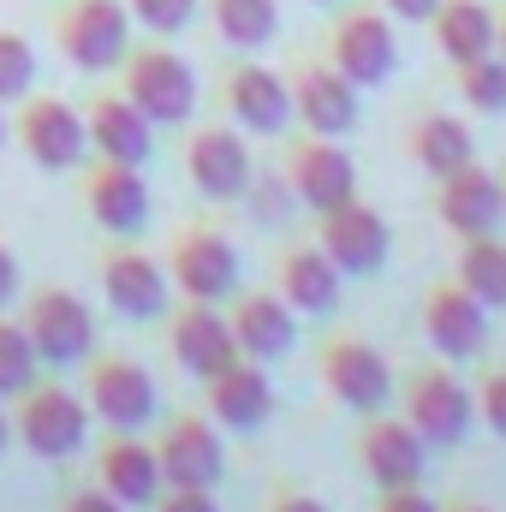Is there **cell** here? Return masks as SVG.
<instances>
[{
	"mask_svg": "<svg viewBox=\"0 0 506 512\" xmlns=\"http://www.w3.org/2000/svg\"><path fill=\"white\" fill-rule=\"evenodd\" d=\"M12 435L36 453V459H72L90 435V399H78L72 387L60 382H30L18 393V417H12Z\"/></svg>",
	"mask_w": 506,
	"mask_h": 512,
	"instance_id": "6da1fadb",
	"label": "cell"
},
{
	"mask_svg": "<svg viewBox=\"0 0 506 512\" xmlns=\"http://www.w3.org/2000/svg\"><path fill=\"white\" fill-rule=\"evenodd\" d=\"M120 90L155 120V126H185L197 108V72L173 48H131L120 60Z\"/></svg>",
	"mask_w": 506,
	"mask_h": 512,
	"instance_id": "7a4b0ae2",
	"label": "cell"
},
{
	"mask_svg": "<svg viewBox=\"0 0 506 512\" xmlns=\"http://www.w3.org/2000/svg\"><path fill=\"white\" fill-rule=\"evenodd\" d=\"M54 42L78 72H120V60L131 54L126 0H66L54 18Z\"/></svg>",
	"mask_w": 506,
	"mask_h": 512,
	"instance_id": "3957f363",
	"label": "cell"
},
{
	"mask_svg": "<svg viewBox=\"0 0 506 512\" xmlns=\"http://www.w3.org/2000/svg\"><path fill=\"white\" fill-rule=\"evenodd\" d=\"M18 322H24L36 358L54 364V370L84 364L90 346H96V316H90V304H84L78 292H66V286H42V292H30V304H24Z\"/></svg>",
	"mask_w": 506,
	"mask_h": 512,
	"instance_id": "277c9868",
	"label": "cell"
},
{
	"mask_svg": "<svg viewBox=\"0 0 506 512\" xmlns=\"http://www.w3.org/2000/svg\"><path fill=\"white\" fill-rule=\"evenodd\" d=\"M18 149L48 167V173H72L84 155H90V126H84V108H72L66 96H24L18 120H12Z\"/></svg>",
	"mask_w": 506,
	"mask_h": 512,
	"instance_id": "5b68a950",
	"label": "cell"
},
{
	"mask_svg": "<svg viewBox=\"0 0 506 512\" xmlns=\"http://www.w3.org/2000/svg\"><path fill=\"white\" fill-rule=\"evenodd\" d=\"M405 423L429 441V453H435V447H459V441L471 435V423H477V393L459 382L447 364L417 370V376L405 382Z\"/></svg>",
	"mask_w": 506,
	"mask_h": 512,
	"instance_id": "8992f818",
	"label": "cell"
},
{
	"mask_svg": "<svg viewBox=\"0 0 506 512\" xmlns=\"http://www.w3.org/2000/svg\"><path fill=\"white\" fill-rule=\"evenodd\" d=\"M286 185H292V197L310 209V215H328V209H340V203H352L358 197V167H352V155L340 149V137H322V131H304L292 149H286Z\"/></svg>",
	"mask_w": 506,
	"mask_h": 512,
	"instance_id": "52a82bcc",
	"label": "cell"
},
{
	"mask_svg": "<svg viewBox=\"0 0 506 512\" xmlns=\"http://www.w3.org/2000/svg\"><path fill=\"white\" fill-rule=\"evenodd\" d=\"M161 459V483L167 489H215L227 471V447H221V423L209 411H185L161 429L155 441Z\"/></svg>",
	"mask_w": 506,
	"mask_h": 512,
	"instance_id": "ba28073f",
	"label": "cell"
},
{
	"mask_svg": "<svg viewBox=\"0 0 506 512\" xmlns=\"http://www.w3.org/2000/svg\"><path fill=\"white\" fill-rule=\"evenodd\" d=\"M167 274H173V286H179L185 298L221 304V298L239 292V251H233V239L215 233V227H185V233L173 239V251H167Z\"/></svg>",
	"mask_w": 506,
	"mask_h": 512,
	"instance_id": "9c48e42d",
	"label": "cell"
},
{
	"mask_svg": "<svg viewBox=\"0 0 506 512\" xmlns=\"http://www.w3.org/2000/svg\"><path fill=\"white\" fill-rule=\"evenodd\" d=\"M322 387H328L346 411L370 417V411H387V399H393V370H387V358H381L370 340L334 334V340L322 346Z\"/></svg>",
	"mask_w": 506,
	"mask_h": 512,
	"instance_id": "30bf717a",
	"label": "cell"
},
{
	"mask_svg": "<svg viewBox=\"0 0 506 512\" xmlns=\"http://www.w3.org/2000/svg\"><path fill=\"white\" fill-rule=\"evenodd\" d=\"M185 173L209 203H239L256 179L251 143L239 126H197L185 143Z\"/></svg>",
	"mask_w": 506,
	"mask_h": 512,
	"instance_id": "8fae6325",
	"label": "cell"
},
{
	"mask_svg": "<svg viewBox=\"0 0 506 512\" xmlns=\"http://www.w3.org/2000/svg\"><path fill=\"white\" fill-rule=\"evenodd\" d=\"M328 60H334L358 90H376V84L393 78V66H399V36H393V24H387L381 12L352 6V12H340V18H334Z\"/></svg>",
	"mask_w": 506,
	"mask_h": 512,
	"instance_id": "7c38bea8",
	"label": "cell"
},
{
	"mask_svg": "<svg viewBox=\"0 0 506 512\" xmlns=\"http://www.w3.org/2000/svg\"><path fill=\"white\" fill-rule=\"evenodd\" d=\"M84 399H90V411H96L108 429H143V423L161 411L155 376H149L137 358H120V352H108V358L90 364V376H84Z\"/></svg>",
	"mask_w": 506,
	"mask_h": 512,
	"instance_id": "4fadbf2b",
	"label": "cell"
},
{
	"mask_svg": "<svg viewBox=\"0 0 506 512\" xmlns=\"http://www.w3.org/2000/svg\"><path fill=\"white\" fill-rule=\"evenodd\" d=\"M358 465H364V477H370L376 489H411V483H423L429 441L405 423V411H399V417L370 411L364 429H358Z\"/></svg>",
	"mask_w": 506,
	"mask_h": 512,
	"instance_id": "5bb4252c",
	"label": "cell"
},
{
	"mask_svg": "<svg viewBox=\"0 0 506 512\" xmlns=\"http://www.w3.org/2000/svg\"><path fill=\"white\" fill-rule=\"evenodd\" d=\"M316 245L334 256L340 274H376V268H387V256H393V227L381 221L364 197H352V203L316 215Z\"/></svg>",
	"mask_w": 506,
	"mask_h": 512,
	"instance_id": "9a60e30c",
	"label": "cell"
},
{
	"mask_svg": "<svg viewBox=\"0 0 506 512\" xmlns=\"http://www.w3.org/2000/svg\"><path fill=\"white\" fill-rule=\"evenodd\" d=\"M102 298L120 316H131V322H161L167 298H173V274L149 251H137V245L120 239V245L102 251Z\"/></svg>",
	"mask_w": 506,
	"mask_h": 512,
	"instance_id": "2e32d148",
	"label": "cell"
},
{
	"mask_svg": "<svg viewBox=\"0 0 506 512\" xmlns=\"http://www.w3.org/2000/svg\"><path fill=\"white\" fill-rule=\"evenodd\" d=\"M167 346H173V364H179L185 376H197V382L221 376V370L239 358V340H233L227 310L197 304V298H185V304L173 310V322H167Z\"/></svg>",
	"mask_w": 506,
	"mask_h": 512,
	"instance_id": "e0dca14e",
	"label": "cell"
},
{
	"mask_svg": "<svg viewBox=\"0 0 506 512\" xmlns=\"http://www.w3.org/2000/svg\"><path fill=\"white\" fill-rule=\"evenodd\" d=\"M435 215H441V227H447L453 239L501 233V221H506V179L495 173V167H483V161H471V167L447 173V179H441V191H435Z\"/></svg>",
	"mask_w": 506,
	"mask_h": 512,
	"instance_id": "ac0fdd59",
	"label": "cell"
},
{
	"mask_svg": "<svg viewBox=\"0 0 506 512\" xmlns=\"http://www.w3.org/2000/svg\"><path fill=\"white\" fill-rule=\"evenodd\" d=\"M292 114L304 131H322V137H346L358 126V84L328 60H298L292 66Z\"/></svg>",
	"mask_w": 506,
	"mask_h": 512,
	"instance_id": "d6986e66",
	"label": "cell"
},
{
	"mask_svg": "<svg viewBox=\"0 0 506 512\" xmlns=\"http://www.w3.org/2000/svg\"><path fill=\"white\" fill-rule=\"evenodd\" d=\"M423 334L447 364H465L489 346V304H477L459 280H441L423 292Z\"/></svg>",
	"mask_w": 506,
	"mask_h": 512,
	"instance_id": "ffe728a7",
	"label": "cell"
},
{
	"mask_svg": "<svg viewBox=\"0 0 506 512\" xmlns=\"http://www.w3.org/2000/svg\"><path fill=\"white\" fill-rule=\"evenodd\" d=\"M84 209H90V221H96L102 233H114V239L143 233V221H149V185H143V167L102 161V155H96V167L84 173Z\"/></svg>",
	"mask_w": 506,
	"mask_h": 512,
	"instance_id": "44dd1931",
	"label": "cell"
},
{
	"mask_svg": "<svg viewBox=\"0 0 506 512\" xmlns=\"http://www.w3.org/2000/svg\"><path fill=\"white\" fill-rule=\"evenodd\" d=\"M221 102H227L233 126L251 131V137H280V131L298 120V114H292V84H286L280 72H268V66H251V60L227 72Z\"/></svg>",
	"mask_w": 506,
	"mask_h": 512,
	"instance_id": "7402d4cb",
	"label": "cell"
},
{
	"mask_svg": "<svg viewBox=\"0 0 506 512\" xmlns=\"http://www.w3.org/2000/svg\"><path fill=\"white\" fill-rule=\"evenodd\" d=\"M203 411L221 423V429H239L251 435L274 417V382H268V364L256 358H233L221 376L203 382Z\"/></svg>",
	"mask_w": 506,
	"mask_h": 512,
	"instance_id": "603a6c76",
	"label": "cell"
},
{
	"mask_svg": "<svg viewBox=\"0 0 506 512\" xmlns=\"http://www.w3.org/2000/svg\"><path fill=\"white\" fill-rule=\"evenodd\" d=\"M84 126H90V149L102 161H126V167H143L155 155V120L131 102L126 90H108L84 108Z\"/></svg>",
	"mask_w": 506,
	"mask_h": 512,
	"instance_id": "cb8c5ba5",
	"label": "cell"
},
{
	"mask_svg": "<svg viewBox=\"0 0 506 512\" xmlns=\"http://www.w3.org/2000/svg\"><path fill=\"white\" fill-rule=\"evenodd\" d=\"M227 322H233L239 358H256V364H280L298 346V310L280 292H239Z\"/></svg>",
	"mask_w": 506,
	"mask_h": 512,
	"instance_id": "d4e9b609",
	"label": "cell"
},
{
	"mask_svg": "<svg viewBox=\"0 0 506 512\" xmlns=\"http://www.w3.org/2000/svg\"><path fill=\"white\" fill-rule=\"evenodd\" d=\"M96 483L108 495H120L126 507H155V495L167 489L161 483V459H155V441H143L137 429H114L96 453Z\"/></svg>",
	"mask_w": 506,
	"mask_h": 512,
	"instance_id": "484cf974",
	"label": "cell"
},
{
	"mask_svg": "<svg viewBox=\"0 0 506 512\" xmlns=\"http://www.w3.org/2000/svg\"><path fill=\"white\" fill-rule=\"evenodd\" d=\"M340 268H334V256L322 251V245H292V251L280 256V268H274V292L298 310V316H328L334 304H340Z\"/></svg>",
	"mask_w": 506,
	"mask_h": 512,
	"instance_id": "4316f807",
	"label": "cell"
},
{
	"mask_svg": "<svg viewBox=\"0 0 506 512\" xmlns=\"http://www.w3.org/2000/svg\"><path fill=\"white\" fill-rule=\"evenodd\" d=\"M429 30H435V48H441L453 66H465V60H477V54H495L501 12L483 6V0H441L435 18H429Z\"/></svg>",
	"mask_w": 506,
	"mask_h": 512,
	"instance_id": "83f0119b",
	"label": "cell"
},
{
	"mask_svg": "<svg viewBox=\"0 0 506 512\" xmlns=\"http://www.w3.org/2000/svg\"><path fill=\"white\" fill-rule=\"evenodd\" d=\"M411 161L441 185L447 173H459V167L477 161V137H471V126L459 114H423L411 126Z\"/></svg>",
	"mask_w": 506,
	"mask_h": 512,
	"instance_id": "f1b7e54d",
	"label": "cell"
},
{
	"mask_svg": "<svg viewBox=\"0 0 506 512\" xmlns=\"http://www.w3.org/2000/svg\"><path fill=\"white\" fill-rule=\"evenodd\" d=\"M453 280H459L477 304L506 310V239L501 233H471V239H459Z\"/></svg>",
	"mask_w": 506,
	"mask_h": 512,
	"instance_id": "f546056e",
	"label": "cell"
},
{
	"mask_svg": "<svg viewBox=\"0 0 506 512\" xmlns=\"http://www.w3.org/2000/svg\"><path fill=\"white\" fill-rule=\"evenodd\" d=\"M209 18H215V36L221 42H233L239 54H251L262 42H274L280 0H209Z\"/></svg>",
	"mask_w": 506,
	"mask_h": 512,
	"instance_id": "4dcf8cb0",
	"label": "cell"
},
{
	"mask_svg": "<svg viewBox=\"0 0 506 512\" xmlns=\"http://www.w3.org/2000/svg\"><path fill=\"white\" fill-rule=\"evenodd\" d=\"M453 84H459V102L471 114H506V60L501 54H477V60L453 66Z\"/></svg>",
	"mask_w": 506,
	"mask_h": 512,
	"instance_id": "1f68e13d",
	"label": "cell"
},
{
	"mask_svg": "<svg viewBox=\"0 0 506 512\" xmlns=\"http://www.w3.org/2000/svg\"><path fill=\"white\" fill-rule=\"evenodd\" d=\"M36 370H42V358H36V346L24 334V322H12L0 310V399H18L24 387L36 382Z\"/></svg>",
	"mask_w": 506,
	"mask_h": 512,
	"instance_id": "d6a6232c",
	"label": "cell"
},
{
	"mask_svg": "<svg viewBox=\"0 0 506 512\" xmlns=\"http://www.w3.org/2000/svg\"><path fill=\"white\" fill-rule=\"evenodd\" d=\"M30 84H36V48H30V36L0 30V108L6 102H24Z\"/></svg>",
	"mask_w": 506,
	"mask_h": 512,
	"instance_id": "836d02e7",
	"label": "cell"
},
{
	"mask_svg": "<svg viewBox=\"0 0 506 512\" xmlns=\"http://www.w3.org/2000/svg\"><path fill=\"white\" fill-rule=\"evenodd\" d=\"M197 6H203V0H126L131 24H143V30H155V36H179V30H191Z\"/></svg>",
	"mask_w": 506,
	"mask_h": 512,
	"instance_id": "e575fe53",
	"label": "cell"
},
{
	"mask_svg": "<svg viewBox=\"0 0 506 512\" xmlns=\"http://www.w3.org/2000/svg\"><path fill=\"white\" fill-rule=\"evenodd\" d=\"M471 393H477V417H483V423L506 441V364L483 370V382L471 387Z\"/></svg>",
	"mask_w": 506,
	"mask_h": 512,
	"instance_id": "d590c367",
	"label": "cell"
},
{
	"mask_svg": "<svg viewBox=\"0 0 506 512\" xmlns=\"http://www.w3.org/2000/svg\"><path fill=\"white\" fill-rule=\"evenodd\" d=\"M60 512H131V507L120 501V495H108L102 483H84V489H66Z\"/></svg>",
	"mask_w": 506,
	"mask_h": 512,
	"instance_id": "8d00e7d4",
	"label": "cell"
},
{
	"mask_svg": "<svg viewBox=\"0 0 506 512\" xmlns=\"http://www.w3.org/2000/svg\"><path fill=\"white\" fill-rule=\"evenodd\" d=\"M155 512H221V501H215V489H161Z\"/></svg>",
	"mask_w": 506,
	"mask_h": 512,
	"instance_id": "74e56055",
	"label": "cell"
},
{
	"mask_svg": "<svg viewBox=\"0 0 506 512\" xmlns=\"http://www.w3.org/2000/svg\"><path fill=\"white\" fill-rule=\"evenodd\" d=\"M376 512H441V501H429L423 483H411V489H381Z\"/></svg>",
	"mask_w": 506,
	"mask_h": 512,
	"instance_id": "f35d334b",
	"label": "cell"
},
{
	"mask_svg": "<svg viewBox=\"0 0 506 512\" xmlns=\"http://www.w3.org/2000/svg\"><path fill=\"white\" fill-rule=\"evenodd\" d=\"M381 6H387V12H393V18H405V24H429V18H435V6H441V0H381Z\"/></svg>",
	"mask_w": 506,
	"mask_h": 512,
	"instance_id": "ab89813d",
	"label": "cell"
},
{
	"mask_svg": "<svg viewBox=\"0 0 506 512\" xmlns=\"http://www.w3.org/2000/svg\"><path fill=\"white\" fill-rule=\"evenodd\" d=\"M18 298V256H12V245L0 239V310Z\"/></svg>",
	"mask_w": 506,
	"mask_h": 512,
	"instance_id": "60d3db41",
	"label": "cell"
},
{
	"mask_svg": "<svg viewBox=\"0 0 506 512\" xmlns=\"http://www.w3.org/2000/svg\"><path fill=\"white\" fill-rule=\"evenodd\" d=\"M268 512H328L316 495H304V489H280L274 501H268Z\"/></svg>",
	"mask_w": 506,
	"mask_h": 512,
	"instance_id": "b9f144b4",
	"label": "cell"
},
{
	"mask_svg": "<svg viewBox=\"0 0 506 512\" xmlns=\"http://www.w3.org/2000/svg\"><path fill=\"white\" fill-rule=\"evenodd\" d=\"M441 512H495V507H483V501H453V507H441Z\"/></svg>",
	"mask_w": 506,
	"mask_h": 512,
	"instance_id": "7bdbcfd3",
	"label": "cell"
},
{
	"mask_svg": "<svg viewBox=\"0 0 506 512\" xmlns=\"http://www.w3.org/2000/svg\"><path fill=\"white\" fill-rule=\"evenodd\" d=\"M12 441V417H6V405H0V447Z\"/></svg>",
	"mask_w": 506,
	"mask_h": 512,
	"instance_id": "ee69618b",
	"label": "cell"
},
{
	"mask_svg": "<svg viewBox=\"0 0 506 512\" xmlns=\"http://www.w3.org/2000/svg\"><path fill=\"white\" fill-rule=\"evenodd\" d=\"M495 54L506 60V12H501V30H495Z\"/></svg>",
	"mask_w": 506,
	"mask_h": 512,
	"instance_id": "f6af8a7d",
	"label": "cell"
},
{
	"mask_svg": "<svg viewBox=\"0 0 506 512\" xmlns=\"http://www.w3.org/2000/svg\"><path fill=\"white\" fill-rule=\"evenodd\" d=\"M0 143H6V114H0Z\"/></svg>",
	"mask_w": 506,
	"mask_h": 512,
	"instance_id": "bcb514c9",
	"label": "cell"
},
{
	"mask_svg": "<svg viewBox=\"0 0 506 512\" xmlns=\"http://www.w3.org/2000/svg\"><path fill=\"white\" fill-rule=\"evenodd\" d=\"M316 6H328V0H316Z\"/></svg>",
	"mask_w": 506,
	"mask_h": 512,
	"instance_id": "7dc6e473",
	"label": "cell"
},
{
	"mask_svg": "<svg viewBox=\"0 0 506 512\" xmlns=\"http://www.w3.org/2000/svg\"><path fill=\"white\" fill-rule=\"evenodd\" d=\"M501 179H506V173H501Z\"/></svg>",
	"mask_w": 506,
	"mask_h": 512,
	"instance_id": "c3c4849f",
	"label": "cell"
}]
</instances>
